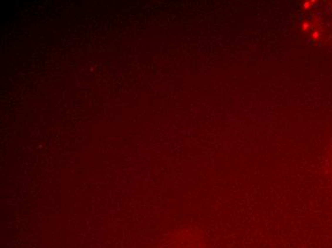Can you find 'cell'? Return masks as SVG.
Listing matches in <instances>:
<instances>
[{
  "label": "cell",
  "instance_id": "1",
  "mask_svg": "<svg viewBox=\"0 0 332 248\" xmlns=\"http://www.w3.org/2000/svg\"><path fill=\"white\" fill-rule=\"evenodd\" d=\"M313 3H314V1H305L304 3V9H305V10H308L309 8H311V6L313 5Z\"/></svg>",
  "mask_w": 332,
  "mask_h": 248
},
{
  "label": "cell",
  "instance_id": "2",
  "mask_svg": "<svg viewBox=\"0 0 332 248\" xmlns=\"http://www.w3.org/2000/svg\"><path fill=\"white\" fill-rule=\"evenodd\" d=\"M309 27H310V25H309L308 22H304L303 25H301V30H303L304 32H306V31H308Z\"/></svg>",
  "mask_w": 332,
  "mask_h": 248
},
{
  "label": "cell",
  "instance_id": "3",
  "mask_svg": "<svg viewBox=\"0 0 332 248\" xmlns=\"http://www.w3.org/2000/svg\"><path fill=\"white\" fill-rule=\"evenodd\" d=\"M312 37L314 38V39H318V38L320 37V33L319 32H314L312 34Z\"/></svg>",
  "mask_w": 332,
  "mask_h": 248
},
{
  "label": "cell",
  "instance_id": "4",
  "mask_svg": "<svg viewBox=\"0 0 332 248\" xmlns=\"http://www.w3.org/2000/svg\"><path fill=\"white\" fill-rule=\"evenodd\" d=\"M331 8H332V6H331Z\"/></svg>",
  "mask_w": 332,
  "mask_h": 248
}]
</instances>
